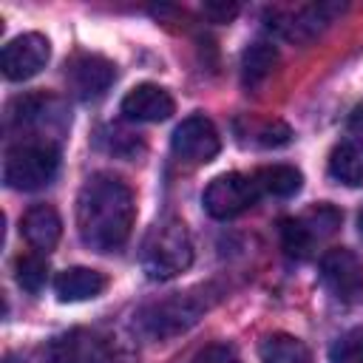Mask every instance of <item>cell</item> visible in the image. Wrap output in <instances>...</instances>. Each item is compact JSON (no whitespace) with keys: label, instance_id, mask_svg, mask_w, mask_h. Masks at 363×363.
Listing matches in <instances>:
<instances>
[{"label":"cell","instance_id":"24","mask_svg":"<svg viewBox=\"0 0 363 363\" xmlns=\"http://www.w3.org/2000/svg\"><path fill=\"white\" fill-rule=\"evenodd\" d=\"M357 230H360V235H363V210H360V216H357Z\"/></svg>","mask_w":363,"mask_h":363},{"label":"cell","instance_id":"2","mask_svg":"<svg viewBox=\"0 0 363 363\" xmlns=\"http://www.w3.org/2000/svg\"><path fill=\"white\" fill-rule=\"evenodd\" d=\"M139 261L147 278L153 281H167L184 272L193 264V244H190L187 227L179 218L156 221L142 241Z\"/></svg>","mask_w":363,"mask_h":363},{"label":"cell","instance_id":"14","mask_svg":"<svg viewBox=\"0 0 363 363\" xmlns=\"http://www.w3.org/2000/svg\"><path fill=\"white\" fill-rule=\"evenodd\" d=\"M329 176L346 187H363V139H346L329 153Z\"/></svg>","mask_w":363,"mask_h":363},{"label":"cell","instance_id":"19","mask_svg":"<svg viewBox=\"0 0 363 363\" xmlns=\"http://www.w3.org/2000/svg\"><path fill=\"white\" fill-rule=\"evenodd\" d=\"M14 275H17V284H20L26 292L37 295V292L45 286L48 264H45L43 255H34V252H31V255H20L17 264H14Z\"/></svg>","mask_w":363,"mask_h":363},{"label":"cell","instance_id":"21","mask_svg":"<svg viewBox=\"0 0 363 363\" xmlns=\"http://www.w3.org/2000/svg\"><path fill=\"white\" fill-rule=\"evenodd\" d=\"M281 244L289 258H306L315 238L306 233L301 218H286V221H281Z\"/></svg>","mask_w":363,"mask_h":363},{"label":"cell","instance_id":"17","mask_svg":"<svg viewBox=\"0 0 363 363\" xmlns=\"http://www.w3.org/2000/svg\"><path fill=\"white\" fill-rule=\"evenodd\" d=\"M275 62H278L275 45H269V43H252L244 51V57H241V82L247 88H258L269 77V71L275 68Z\"/></svg>","mask_w":363,"mask_h":363},{"label":"cell","instance_id":"15","mask_svg":"<svg viewBox=\"0 0 363 363\" xmlns=\"http://www.w3.org/2000/svg\"><path fill=\"white\" fill-rule=\"evenodd\" d=\"M326 11H332L329 6H306V9H298V11H292V14H284L281 17V23H275V26H269V28H275L281 37H286V40H309L312 34H318L323 26H326Z\"/></svg>","mask_w":363,"mask_h":363},{"label":"cell","instance_id":"4","mask_svg":"<svg viewBox=\"0 0 363 363\" xmlns=\"http://www.w3.org/2000/svg\"><path fill=\"white\" fill-rule=\"evenodd\" d=\"M207 309V301L196 292H176L170 298H162V301H153L147 306L139 309L136 315V323L139 329L147 335V337H173L184 329H190L201 312Z\"/></svg>","mask_w":363,"mask_h":363},{"label":"cell","instance_id":"5","mask_svg":"<svg viewBox=\"0 0 363 363\" xmlns=\"http://www.w3.org/2000/svg\"><path fill=\"white\" fill-rule=\"evenodd\" d=\"M258 196H261V190H258V184H255L252 176H244V173H221V176H216L204 187L201 204H204V210L213 218H235L238 213L250 210L258 201Z\"/></svg>","mask_w":363,"mask_h":363},{"label":"cell","instance_id":"18","mask_svg":"<svg viewBox=\"0 0 363 363\" xmlns=\"http://www.w3.org/2000/svg\"><path fill=\"white\" fill-rule=\"evenodd\" d=\"M261 360L264 363H312V354L303 346V340L292 335H269L261 343Z\"/></svg>","mask_w":363,"mask_h":363},{"label":"cell","instance_id":"20","mask_svg":"<svg viewBox=\"0 0 363 363\" xmlns=\"http://www.w3.org/2000/svg\"><path fill=\"white\" fill-rule=\"evenodd\" d=\"M301 221H303L306 233H309L315 241H320V238H329V235L340 227V213H337L332 204H318V207H312L309 213H303Z\"/></svg>","mask_w":363,"mask_h":363},{"label":"cell","instance_id":"8","mask_svg":"<svg viewBox=\"0 0 363 363\" xmlns=\"http://www.w3.org/2000/svg\"><path fill=\"white\" fill-rule=\"evenodd\" d=\"M48 40L37 31H28V34H20L14 40H9L3 45V54H0V65H3V74L6 79H28L34 74H40L48 62Z\"/></svg>","mask_w":363,"mask_h":363},{"label":"cell","instance_id":"7","mask_svg":"<svg viewBox=\"0 0 363 363\" xmlns=\"http://www.w3.org/2000/svg\"><path fill=\"white\" fill-rule=\"evenodd\" d=\"M170 145H173V153L179 159L193 162V164H204L221 150L218 130L204 113H193V116L182 119L173 130Z\"/></svg>","mask_w":363,"mask_h":363},{"label":"cell","instance_id":"10","mask_svg":"<svg viewBox=\"0 0 363 363\" xmlns=\"http://www.w3.org/2000/svg\"><path fill=\"white\" fill-rule=\"evenodd\" d=\"M113 62L99 54H82L68 68V82L79 99H96L102 96L113 82Z\"/></svg>","mask_w":363,"mask_h":363},{"label":"cell","instance_id":"16","mask_svg":"<svg viewBox=\"0 0 363 363\" xmlns=\"http://www.w3.org/2000/svg\"><path fill=\"white\" fill-rule=\"evenodd\" d=\"M255 184L261 193L267 196H278V199H289L301 190V170L292 167V164H269V167H261L255 176Z\"/></svg>","mask_w":363,"mask_h":363},{"label":"cell","instance_id":"6","mask_svg":"<svg viewBox=\"0 0 363 363\" xmlns=\"http://www.w3.org/2000/svg\"><path fill=\"white\" fill-rule=\"evenodd\" d=\"M320 281L332 292V298L354 303L363 298V261L346 247L329 250L320 258Z\"/></svg>","mask_w":363,"mask_h":363},{"label":"cell","instance_id":"11","mask_svg":"<svg viewBox=\"0 0 363 363\" xmlns=\"http://www.w3.org/2000/svg\"><path fill=\"white\" fill-rule=\"evenodd\" d=\"M20 233L26 235V241L34 250L48 252L62 235V221H60V216L51 204H34L20 218Z\"/></svg>","mask_w":363,"mask_h":363},{"label":"cell","instance_id":"13","mask_svg":"<svg viewBox=\"0 0 363 363\" xmlns=\"http://www.w3.org/2000/svg\"><path fill=\"white\" fill-rule=\"evenodd\" d=\"M48 363H108V354L99 337L71 332L48 346Z\"/></svg>","mask_w":363,"mask_h":363},{"label":"cell","instance_id":"1","mask_svg":"<svg viewBox=\"0 0 363 363\" xmlns=\"http://www.w3.org/2000/svg\"><path fill=\"white\" fill-rule=\"evenodd\" d=\"M133 221V193L122 179L111 173H94L82 184L77 199V230L82 244L96 252H113L130 238Z\"/></svg>","mask_w":363,"mask_h":363},{"label":"cell","instance_id":"22","mask_svg":"<svg viewBox=\"0 0 363 363\" xmlns=\"http://www.w3.org/2000/svg\"><path fill=\"white\" fill-rule=\"evenodd\" d=\"M329 363H363V326H354V329L343 332L332 343Z\"/></svg>","mask_w":363,"mask_h":363},{"label":"cell","instance_id":"23","mask_svg":"<svg viewBox=\"0 0 363 363\" xmlns=\"http://www.w3.org/2000/svg\"><path fill=\"white\" fill-rule=\"evenodd\" d=\"M193 363H241V360H238V354H235L233 346H227V343H213V346L201 349V352L193 357Z\"/></svg>","mask_w":363,"mask_h":363},{"label":"cell","instance_id":"12","mask_svg":"<svg viewBox=\"0 0 363 363\" xmlns=\"http://www.w3.org/2000/svg\"><path fill=\"white\" fill-rule=\"evenodd\" d=\"M105 286H108V278L102 272H96V269H88V267H68L54 278L57 298L68 301V303L96 298V295L105 292Z\"/></svg>","mask_w":363,"mask_h":363},{"label":"cell","instance_id":"9","mask_svg":"<svg viewBox=\"0 0 363 363\" xmlns=\"http://www.w3.org/2000/svg\"><path fill=\"white\" fill-rule=\"evenodd\" d=\"M173 111H176L173 96L153 82H142L130 88L122 99V116L130 122H164Z\"/></svg>","mask_w":363,"mask_h":363},{"label":"cell","instance_id":"3","mask_svg":"<svg viewBox=\"0 0 363 363\" xmlns=\"http://www.w3.org/2000/svg\"><path fill=\"white\" fill-rule=\"evenodd\" d=\"M57 170H60V150L51 142H20L6 153L3 182L11 190H40L51 184Z\"/></svg>","mask_w":363,"mask_h":363}]
</instances>
